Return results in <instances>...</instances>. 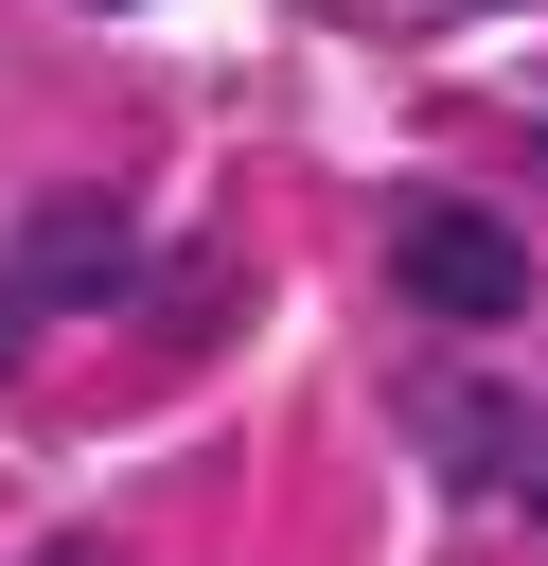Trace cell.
I'll return each mask as SVG.
<instances>
[{"mask_svg":"<svg viewBox=\"0 0 548 566\" xmlns=\"http://www.w3.org/2000/svg\"><path fill=\"white\" fill-rule=\"evenodd\" d=\"M389 283H407L424 318H513V301H530V248H513V212H477V195H389Z\"/></svg>","mask_w":548,"mask_h":566,"instance_id":"obj_1","label":"cell"},{"mask_svg":"<svg viewBox=\"0 0 548 566\" xmlns=\"http://www.w3.org/2000/svg\"><path fill=\"white\" fill-rule=\"evenodd\" d=\"M124 265H141V248H124V212H106V195H35V212H18V318L124 301Z\"/></svg>","mask_w":548,"mask_h":566,"instance_id":"obj_2","label":"cell"},{"mask_svg":"<svg viewBox=\"0 0 548 566\" xmlns=\"http://www.w3.org/2000/svg\"><path fill=\"white\" fill-rule=\"evenodd\" d=\"M424 442H442L477 495L548 513V407H513V389H424Z\"/></svg>","mask_w":548,"mask_h":566,"instance_id":"obj_3","label":"cell"},{"mask_svg":"<svg viewBox=\"0 0 548 566\" xmlns=\"http://www.w3.org/2000/svg\"><path fill=\"white\" fill-rule=\"evenodd\" d=\"M18 336H35V318H18V283H0V371H18Z\"/></svg>","mask_w":548,"mask_h":566,"instance_id":"obj_4","label":"cell"},{"mask_svg":"<svg viewBox=\"0 0 548 566\" xmlns=\"http://www.w3.org/2000/svg\"><path fill=\"white\" fill-rule=\"evenodd\" d=\"M35 566H106V548H88V531H71V548H35Z\"/></svg>","mask_w":548,"mask_h":566,"instance_id":"obj_5","label":"cell"},{"mask_svg":"<svg viewBox=\"0 0 548 566\" xmlns=\"http://www.w3.org/2000/svg\"><path fill=\"white\" fill-rule=\"evenodd\" d=\"M530 177H548V124H530Z\"/></svg>","mask_w":548,"mask_h":566,"instance_id":"obj_6","label":"cell"}]
</instances>
